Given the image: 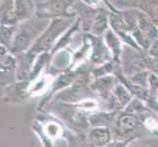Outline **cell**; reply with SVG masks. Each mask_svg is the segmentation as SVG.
Instances as JSON below:
<instances>
[{"instance_id":"1","label":"cell","mask_w":158,"mask_h":147,"mask_svg":"<svg viewBox=\"0 0 158 147\" xmlns=\"http://www.w3.org/2000/svg\"><path fill=\"white\" fill-rule=\"evenodd\" d=\"M49 23L50 21L40 19L35 16L34 18L16 26L13 42L9 50L14 54L29 51Z\"/></svg>"},{"instance_id":"2","label":"cell","mask_w":158,"mask_h":147,"mask_svg":"<svg viewBox=\"0 0 158 147\" xmlns=\"http://www.w3.org/2000/svg\"><path fill=\"white\" fill-rule=\"evenodd\" d=\"M76 19L77 18L73 17L51 20L47 28L43 31L39 39L34 43V45L31 47L29 52L35 54V55L45 52L51 53L60 37L70 29V27L75 23Z\"/></svg>"},{"instance_id":"3","label":"cell","mask_w":158,"mask_h":147,"mask_svg":"<svg viewBox=\"0 0 158 147\" xmlns=\"http://www.w3.org/2000/svg\"><path fill=\"white\" fill-rule=\"evenodd\" d=\"M34 0H1L0 22L4 26H18L35 16Z\"/></svg>"},{"instance_id":"4","label":"cell","mask_w":158,"mask_h":147,"mask_svg":"<svg viewBox=\"0 0 158 147\" xmlns=\"http://www.w3.org/2000/svg\"><path fill=\"white\" fill-rule=\"evenodd\" d=\"M143 115H135L129 113L125 110L120 111L117 114L113 127L111 128L113 133V139L118 141H126L139 138V135H135L137 130L143 127Z\"/></svg>"},{"instance_id":"5","label":"cell","mask_w":158,"mask_h":147,"mask_svg":"<svg viewBox=\"0 0 158 147\" xmlns=\"http://www.w3.org/2000/svg\"><path fill=\"white\" fill-rule=\"evenodd\" d=\"M35 133L40 137L43 147H53V142L56 139L65 137V127L62 122L54 116L37 118L34 126Z\"/></svg>"},{"instance_id":"6","label":"cell","mask_w":158,"mask_h":147,"mask_svg":"<svg viewBox=\"0 0 158 147\" xmlns=\"http://www.w3.org/2000/svg\"><path fill=\"white\" fill-rule=\"evenodd\" d=\"M120 61L123 75L131 77L137 73L148 71L149 54L146 50H138L124 44Z\"/></svg>"},{"instance_id":"7","label":"cell","mask_w":158,"mask_h":147,"mask_svg":"<svg viewBox=\"0 0 158 147\" xmlns=\"http://www.w3.org/2000/svg\"><path fill=\"white\" fill-rule=\"evenodd\" d=\"M75 0H45L36 3L35 17L51 21L58 18H73L76 15L71 11Z\"/></svg>"},{"instance_id":"8","label":"cell","mask_w":158,"mask_h":147,"mask_svg":"<svg viewBox=\"0 0 158 147\" xmlns=\"http://www.w3.org/2000/svg\"><path fill=\"white\" fill-rule=\"evenodd\" d=\"M131 35L143 50L148 51L150 46L158 40V28L148 16L140 11L138 28Z\"/></svg>"},{"instance_id":"9","label":"cell","mask_w":158,"mask_h":147,"mask_svg":"<svg viewBox=\"0 0 158 147\" xmlns=\"http://www.w3.org/2000/svg\"><path fill=\"white\" fill-rule=\"evenodd\" d=\"M91 43V52L89 62L92 67H98L111 61L113 58L111 51L109 50L103 36H96L91 34H86Z\"/></svg>"},{"instance_id":"10","label":"cell","mask_w":158,"mask_h":147,"mask_svg":"<svg viewBox=\"0 0 158 147\" xmlns=\"http://www.w3.org/2000/svg\"><path fill=\"white\" fill-rule=\"evenodd\" d=\"M1 52V88H5L17 81L16 70L17 61L14 54L7 47L0 45Z\"/></svg>"},{"instance_id":"11","label":"cell","mask_w":158,"mask_h":147,"mask_svg":"<svg viewBox=\"0 0 158 147\" xmlns=\"http://www.w3.org/2000/svg\"><path fill=\"white\" fill-rule=\"evenodd\" d=\"M97 10L98 8H94L80 1V0H75L71 11L76 15V18L79 20L81 31L83 34H90L92 25L94 23L97 14Z\"/></svg>"},{"instance_id":"12","label":"cell","mask_w":158,"mask_h":147,"mask_svg":"<svg viewBox=\"0 0 158 147\" xmlns=\"http://www.w3.org/2000/svg\"><path fill=\"white\" fill-rule=\"evenodd\" d=\"M29 80L16 81V83L3 88L4 92L2 94V99L8 104H19L29 99Z\"/></svg>"},{"instance_id":"13","label":"cell","mask_w":158,"mask_h":147,"mask_svg":"<svg viewBox=\"0 0 158 147\" xmlns=\"http://www.w3.org/2000/svg\"><path fill=\"white\" fill-rule=\"evenodd\" d=\"M119 83V80L115 76H105V77L94 79L90 83V88L94 95L100 102L105 103L112 96L113 89Z\"/></svg>"},{"instance_id":"14","label":"cell","mask_w":158,"mask_h":147,"mask_svg":"<svg viewBox=\"0 0 158 147\" xmlns=\"http://www.w3.org/2000/svg\"><path fill=\"white\" fill-rule=\"evenodd\" d=\"M14 55L16 57V61H17V70H16L17 81H31L32 68H34V64L37 55L32 54L29 51L15 53Z\"/></svg>"},{"instance_id":"15","label":"cell","mask_w":158,"mask_h":147,"mask_svg":"<svg viewBox=\"0 0 158 147\" xmlns=\"http://www.w3.org/2000/svg\"><path fill=\"white\" fill-rule=\"evenodd\" d=\"M57 76L51 74L46 70L40 77H37L30 83L29 95L30 97H37L41 95H46L49 92L54 80Z\"/></svg>"},{"instance_id":"16","label":"cell","mask_w":158,"mask_h":147,"mask_svg":"<svg viewBox=\"0 0 158 147\" xmlns=\"http://www.w3.org/2000/svg\"><path fill=\"white\" fill-rule=\"evenodd\" d=\"M86 138L89 147H107L114 140L111 129L103 127L90 128Z\"/></svg>"},{"instance_id":"17","label":"cell","mask_w":158,"mask_h":147,"mask_svg":"<svg viewBox=\"0 0 158 147\" xmlns=\"http://www.w3.org/2000/svg\"><path fill=\"white\" fill-rule=\"evenodd\" d=\"M120 112V111H119ZM117 111L99 110L89 115V123L90 128H112L117 117Z\"/></svg>"},{"instance_id":"18","label":"cell","mask_w":158,"mask_h":147,"mask_svg":"<svg viewBox=\"0 0 158 147\" xmlns=\"http://www.w3.org/2000/svg\"><path fill=\"white\" fill-rule=\"evenodd\" d=\"M110 11L105 7H99L97 10V14L92 25L90 34L96 36H103L105 32L110 30V22H109Z\"/></svg>"},{"instance_id":"19","label":"cell","mask_w":158,"mask_h":147,"mask_svg":"<svg viewBox=\"0 0 158 147\" xmlns=\"http://www.w3.org/2000/svg\"><path fill=\"white\" fill-rule=\"evenodd\" d=\"M122 72L121 68V61L117 59H112L105 64L101 65L98 67H94L91 70V76L94 79L105 77V76H115Z\"/></svg>"},{"instance_id":"20","label":"cell","mask_w":158,"mask_h":147,"mask_svg":"<svg viewBox=\"0 0 158 147\" xmlns=\"http://www.w3.org/2000/svg\"><path fill=\"white\" fill-rule=\"evenodd\" d=\"M79 32H81V27H80V22L78 19H76L75 23L70 27V29L65 32L61 37H60V39L56 43L55 47H54L53 50L51 51V55H54V54L57 53L60 50H62V49L70 47L75 35L79 34Z\"/></svg>"},{"instance_id":"21","label":"cell","mask_w":158,"mask_h":147,"mask_svg":"<svg viewBox=\"0 0 158 147\" xmlns=\"http://www.w3.org/2000/svg\"><path fill=\"white\" fill-rule=\"evenodd\" d=\"M103 39H104L107 47L109 48V50L111 51L113 58L120 60L122 55L124 43L122 42L121 39L118 36V35L110 29L105 32L104 35H103Z\"/></svg>"},{"instance_id":"22","label":"cell","mask_w":158,"mask_h":147,"mask_svg":"<svg viewBox=\"0 0 158 147\" xmlns=\"http://www.w3.org/2000/svg\"><path fill=\"white\" fill-rule=\"evenodd\" d=\"M138 9L148 16L158 28V0H140Z\"/></svg>"},{"instance_id":"23","label":"cell","mask_w":158,"mask_h":147,"mask_svg":"<svg viewBox=\"0 0 158 147\" xmlns=\"http://www.w3.org/2000/svg\"><path fill=\"white\" fill-rule=\"evenodd\" d=\"M16 31V26H4L0 27V43L1 45L10 49L13 42L14 35Z\"/></svg>"},{"instance_id":"24","label":"cell","mask_w":158,"mask_h":147,"mask_svg":"<svg viewBox=\"0 0 158 147\" xmlns=\"http://www.w3.org/2000/svg\"><path fill=\"white\" fill-rule=\"evenodd\" d=\"M124 110L129 113H133V114L139 115V116L144 115V114H148V113H152L150 111V109L146 106L144 102L140 101L139 99H137V98H134L132 102H131Z\"/></svg>"},{"instance_id":"25","label":"cell","mask_w":158,"mask_h":147,"mask_svg":"<svg viewBox=\"0 0 158 147\" xmlns=\"http://www.w3.org/2000/svg\"><path fill=\"white\" fill-rule=\"evenodd\" d=\"M149 75H150V72H148V71H143V72L137 73L133 76H131V77H127V79L131 83H133L135 84H138V85L148 88Z\"/></svg>"},{"instance_id":"26","label":"cell","mask_w":158,"mask_h":147,"mask_svg":"<svg viewBox=\"0 0 158 147\" xmlns=\"http://www.w3.org/2000/svg\"><path fill=\"white\" fill-rule=\"evenodd\" d=\"M140 0H113L118 9H138Z\"/></svg>"},{"instance_id":"27","label":"cell","mask_w":158,"mask_h":147,"mask_svg":"<svg viewBox=\"0 0 158 147\" xmlns=\"http://www.w3.org/2000/svg\"><path fill=\"white\" fill-rule=\"evenodd\" d=\"M80 1L84 2L85 4L91 6L94 8H99V7H104V5L102 4L100 0H80Z\"/></svg>"},{"instance_id":"28","label":"cell","mask_w":158,"mask_h":147,"mask_svg":"<svg viewBox=\"0 0 158 147\" xmlns=\"http://www.w3.org/2000/svg\"><path fill=\"white\" fill-rule=\"evenodd\" d=\"M100 1L102 2V4L104 5V7L105 8H107L110 12H112V13H115V12H117V11L119 10L115 5L113 4V2L111 1V0H100Z\"/></svg>"},{"instance_id":"29","label":"cell","mask_w":158,"mask_h":147,"mask_svg":"<svg viewBox=\"0 0 158 147\" xmlns=\"http://www.w3.org/2000/svg\"><path fill=\"white\" fill-rule=\"evenodd\" d=\"M135 139H137V138H135ZM135 139H134L132 142H130V144L128 145V147H146V146H141V145H135Z\"/></svg>"},{"instance_id":"30","label":"cell","mask_w":158,"mask_h":147,"mask_svg":"<svg viewBox=\"0 0 158 147\" xmlns=\"http://www.w3.org/2000/svg\"><path fill=\"white\" fill-rule=\"evenodd\" d=\"M156 98H157V100H158V92H157V94H156Z\"/></svg>"},{"instance_id":"31","label":"cell","mask_w":158,"mask_h":147,"mask_svg":"<svg viewBox=\"0 0 158 147\" xmlns=\"http://www.w3.org/2000/svg\"><path fill=\"white\" fill-rule=\"evenodd\" d=\"M157 116H158V114H157Z\"/></svg>"}]
</instances>
